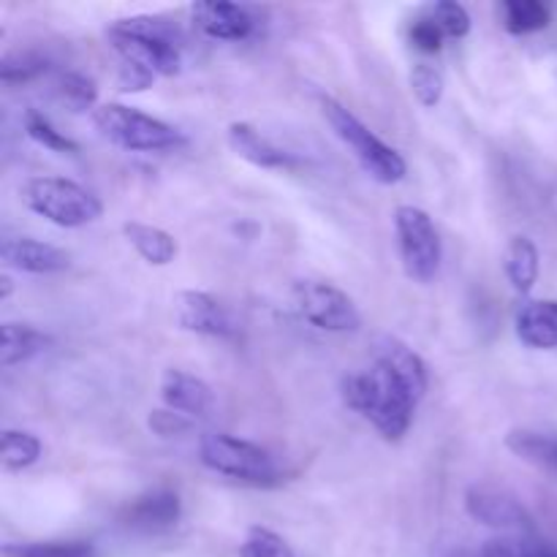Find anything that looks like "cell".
<instances>
[{
    "instance_id": "6da1fadb",
    "label": "cell",
    "mask_w": 557,
    "mask_h": 557,
    "mask_svg": "<svg viewBox=\"0 0 557 557\" xmlns=\"http://www.w3.org/2000/svg\"><path fill=\"white\" fill-rule=\"evenodd\" d=\"M343 403L351 411L362 413L379 430L381 438L389 444L403 441L419 406L408 386L379 362H373L362 373H351L343 379Z\"/></svg>"
},
{
    "instance_id": "7a4b0ae2",
    "label": "cell",
    "mask_w": 557,
    "mask_h": 557,
    "mask_svg": "<svg viewBox=\"0 0 557 557\" xmlns=\"http://www.w3.org/2000/svg\"><path fill=\"white\" fill-rule=\"evenodd\" d=\"M107 38L114 52L120 54V63L136 65L156 79L158 76H174L183 65L180 30L163 16H125V20L109 25Z\"/></svg>"
},
{
    "instance_id": "3957f363",
    "label": "cell",
    "mask_w": 557,
    "mask_h": 557,
    "mask_svg": "<svg viewBox=\"0 0 557 557\" xmlns=\"http://www.w3.org/2000/svg\"><path fill=\"white\" fill-rule=\"evenodd\" d=\"M321 112H324L326 123L332 125L337 139L354 152L359 166H362L375 183L395 185L406 177V158H403L395 147L386 145L381 136H375L351 109H346L341 101H335V98L324 96L321 98Z\"/></svg>"
},
{
    "instance_id": "277c9868",
    "label": "cell",
    "mask_w": 557,
    "mask_h": 557,
    "mask_svg": "<svg viewBox=\"0 0 557 557\" xmlns=\"http://www.w3.org/2000/svg\"><path fill=\"white\" fill-rule=\"evenodd\" d=\"M199 460L218 476H228L234 482L253 484V487H272L283 479L275 455H270L261 444L228 433L201 435Z\"/></svg>"
},
{
    "instance_id": "5b68a950",
    "label": "cell",
    "mask_w": 557,
    "mask_h": 557,
    "mask_svg": "<svg viewBox=\"0 0 557 557\" xmlns=\"http://www.w3.org/2000/svg\"><path fill=\"white\" fill-rule=\"evenodd\" d=\"M22 201L27 210L60 228L87 226L103 212L96 194L65 177H30L22 185Z\"/></svg>"
},
{
    "instance_id": "8992f818",
    "label": "cell",
    "mask_w": 557,
    "mask_h": 557,
    "mask_svg": "<svg viewBox=\"0 0 557 557\" xmlns=\"http://www.w3.org/2000/svg\"><path fill=\"white\" fill-rule=\"evenodd\" d=\"M92 123L114 147L128 152H158L183 145V134L174 125L125 103H101L92 112Z\"/></svg>"
},
{
    "instance_id": "52a82bcc",
    "label": "cell",
    "mask_w": 557,
    "mask_h": 557,
    "mask_svg": "<svg viewBox=\"0 0 557 557\" xmlns=\"http://www.w3.org/2000/svg\"><path fill=\"white\" fill-rule=\"evenodd\" d=\"M395 237L406 275L417 283L433 281L444 259V245L433 218L422 207L400 205L395 210Z\"/></svg>"
},
{
    "instance_id": "ba28073f",
    "label": "cell",
    "mask_w": 557,
    "mask_h": 557,
    "mask_svg": "<svg viewBox=\"0 0 557 557\" xmlns=\"http://www.w3.org/2000/svg\"><path fill=\"white\" fill-rule=\"evenodd\" d=\"M292 299L297 313L315 330L354 332L362 326V313L354 299L330 281H319V277L297 281L292 288Z\"/></svg>"
},
{
    "instance_id": "9c48e42d",
    "label": "cell",
    "mask_w": 557,
    "mask_h": 557,
    "mask_svg": "<svg viewBox=\"0 0 557 557\" xmlns=\"http://www.w3.org/2000/svg\"><path fill=\"white\" fill-rule=\"evenodd\" d=\"M466 511L471 520L504 531L506 536L533 531V520L522 500L498 484H471L466 493Z\"/></svg>"
},
{
    "instance_id": "30bf717a",
    "label": "cell",
    "mask_w": 557,
    "mask_h": 557,
    "mask_svg": "<svg viewBox=\"0 0 557 557\" xmlns=\"http://www.w3.org/2000/svg\"><path fill=\"white\" fill-rule=\"evenodd\" d=\"M174 319L183 332L201 337H234L237 335V321L232 310L218 297L196 288H185L174 297Z\"/></svg>"
},
{
    "instance_id": "8fae6325",
    "label": "cell",
    "mask_w": 557,
    "mask_h": 557,
    "mask_svg": "<svg viewBox=\"0 0 557 557\" xmlns=\"http://www.w3.org/2000/svg\"><path fill=\"white\" fill-rule=\"evenodd\" d=\"M183 504L174 490H150L120 511V525L134 533H161L180 522Z\"/></svg>"
},
{
    "instance_id": "7c38bea8",
    "label": "cell",
    "mask_w": 557,
    "mask_h": 557,
    "mask_svg": "<svg viewBox=\"0 0 557 557\" xmlns=\"http://www.w3.org/2000/svg\"><path fill=\"white\" fill-rule=\"evenodd\" d=\"M190 20L207 38H215V41H245L256 27L248 9L237 3H221V0L194 3Z\"/></svg>"
},
{
    "instance_id": "4fadbf2b",
    "label": "cell",
    "mask_w": 557,
    "mask_h": 557,
    "mask_svg": "<svg viewBox=\"0 0 557 557\" xmlns=\"http://www.w3.org/2000/svg\"><path fill=\"white\" fill-rule=\"evenodd\" d=\"M0 259L5 267L30 275H52L69 270L71 256L58 245L41 243L36 237H9L0 245Z\"/></svg>"
},
{
    "instance_id": "5bb4252c",
    "label": "cell",
    "mask_w": 557,
    "mask_h": 557,
    "mask_svg": "<svg viewBox=\"0 0 557 557\" xmlns=\"http://www.w3.org/2000/svg\"><path fill=\"white\" fill-rule=\"evenodd\" d=\"M161 400L169 411L183 413L185 419H199L215 408V395L210 384L185 370H166L161 375Z\"/></svg>"
},
{
    "instance_id": "9a60e30c",
    "label": "cell",
    "mask_w": 557,
    "mask_h": 557,
    "mask_svg": "<svg viewBox=\"0 0 557 557\" xmlns=\"http://www.w3.org/2000/svg\"><path fill=\"white\" fill-rule=\"evenodd\" d=\"M373 362L389 368L392 373L408 386V392H411L417 400H422V397L428 395V386H430L428 362H424V359L419 357L408 343H403L400 337H392V335L379 337L373 346Z\"/></svg>"
},
{
    "instance_id": "2e32d148",
    "label": "cell",
    "mask_w": 557,
    "mask_h": 557,
    "mask_svg": "<svg viewBox=\"0 0 557 557\" xmlns=\"http://www.w3.org/2000/svg\"><path fill=\"white\" fill-rule=\"evenodd\" d=\"M226 141L232 147V152L243 161H248L250 166L259 169H292L294 156L286 152L283 147H277L275 141L267 139L256 125L245 123V120H234L226 128Z\"/></svg>"
},
{
    "instance_id": "e0dca14e",
    "label": "cell",
    "mask_w": 557,
    "mask_h": 557,
    "mask_svg": "<svg viewBox=\"0 0 557 557\" xmlns=\"http://www.w3.org/2000/svg\"><path fill=\"white\" fill-rule=\"evenodd\" d=\"M517 337L536 351L557 348V299H533L517 313Z\"/></svg>"
},
{
    "instance_id": "ac0fdd59",
    "label": "cell",
    "mask_w": 557,
    "mask_h": 557,
    "mask_svg": "<svg viewBox=\"0 0 557 557\" xmlns=\"http://www.w3.org/2000/svg\"><path fill=\"white\" fill-rule=\"evenodd\" d=\"M123 237L134 245L136 253L152 267H166L177 259V239L172 237L169 232L163 228L150 226V223H141V221H128L123 223Z\"/></svg>"
},
{
    "instance_id": "d6986e66",
    "label": "cell",
    "mask_w": 557,
    "mask_h": 557,
    "mask_svg": "<svg viewBox=\"0 0 557 557\" xmlns=\"http://www.w3.org/2000/svg\"><path fill=\"white\" fill-rule=\"evenodd\" d=\"M506 449L520 457L528 466L557 476V438L555 435L539 433V430L517 428L506 435Z\"/></svg>"
},
{
    "instance_id": "ffe728a7",
    "label": "cell",
    "mask_w": 557,
    "mask_h": 557,
    "mask_svg": "<svg viewBox=\"0 0 557 557\" xmlns=\"http://www.w3.org/2000/svg\"><path fill=\"white\" fill-rule=\"evenodd\" d=\"M504 270L517 294L531 292L539 281V270H542L536 243L531 237H525V234L511 237L504 253Z\"/></svg>"
},
{
    "instance_id": "44dd1931",
    "label": "cell",
    "mask_w": 557,
    "mask_h": 557,
    "mask_svg": "<svg viewBox=\"0 0 557 557\" xmlns=\"http://www.w3.org/2000/svg\"><path fill=\"white\" fill-rule=\"evenodd\" d=\"M49 335H44L41 330L30 324H14V321H5L0 326V364L11 368V364H20L33 359L36 354L47 351Z\"/></svg>"
},
{
    "instance_id": "7402d4cb",
    "label": "cell",
    "mask_w": 557,
    "mask_h": 557,
    "mask_svg": "<svg viewBox=\"0 0 557 557\" xmlns=\"http://www.w3.org/2000/svg\"><path fill=\"white\" fill-rule=\"evenodd\" d=\"M553 14L539 0H504L500 3V22L511 36H528L549 25Z\"/></svg>"
},
{
    "instance_id": "603a6c76",
    "label": "cell",
    "mask_w": 557,
    "mask_h": 557,
    "mask_svg": "<svg viewBox=\"0 0 557 557\" xmlns=\"http://www.w3.org/2000/svg\"><path fill=\"white\" fill-rule=\"evenodd\" d=\"M41 457V441L25 430H3L0 435V466L5 471H25Z\"/></svg>"
},
{
    "instance_id": "cb8c5ba5",
    "label": "cell",
    "mask_w": 557,
    "mask_h": 557,
    "mask_svg": "<svg viewBox=\"0 0 557 557\" xmlns=\"http://www.w3.org/2000/svg\"><path fill=\"white\" fill-rule=\"evenodd\" d=\"M5 557H96L90 542H25L5 544Z\"/></svg>"
},
{
    "instance_id": "d4e9b609",
    "label": "cell",
    "mask_w": 557,
    "mask_h": 557,
    "mask_svg": "<svg viewBox=\"0 0 557 557\" xmlns=\"http://www.w3.org/2000/svg\"><path fill=\"white\" fill-rule=\"evenodd\" d=\"M424 16L444 33V38H466L471 33V14L462 3L455 0H441L424 9Z\"/></svg>"
},
{
    "instance_id": "484cf974",
    "label": "cell",
    "mask_w": 557,
    "mask_h": 557,
    "mask_svg": "<svg viewBox=\"0 0 557 557\" xmlns=\"http://www.w3.org/2000/svg\"><path fill=\"white\" fill-rule=\"evenodd\" d=\"M482 557H557V549L528 533H517V536H500L487 542Z\"/></svg>"
},
{
    "instance_id": "4316f807",
    "label": "cell",
    "mask_w": 557,
    "mask_h": 557,
    "mask_svg": "<svg viewBox=\"0 0 557 557\" xmlns=\"http://www.w3.org/2000/svg\"><path fill=\"white\" fill-rule=\"evenodd\" d=\"M22 123H25L27 136H30L33 141H38L41 147H47V150H52V152H76L79 150V145H76L74 139H69L63 131L54 128V125L49 123V117H44V114L36 112V109H27Z\"/></svg>"
},
{
    "instance_id": "83f0119b",
    "label": "cell",
    "mask_w": 557,
    "mask_h": 557,
    "mask_svg": "<svg viewBox=\"0 0 557 557\" xmlns=\"http://www.w3.org/2000/svg\"><path fill=\"white\" fill-rule=\"evenodd\" d=\"M239 557H297L283 536L270 528L253 525L239 544Z\"/></svg>"
},
{
    "instance_id": "f1b7e54d",
    "label": "cell",
    "mask_w": 557,
    "mask_h": 557,
    "mask_svg": "<svg viewBox=\"0 0 557 557\" xmlns=\"http://www.w3.org/2000/svg\"><path fill=\"white\" fill-rule=\"evenodd\" d=\"M60 101L65 103L74 112H85V109H92V103L98 101V87L90 76L79 74V71H69L63 74L58 85Z\"/></svg>"
},
{
    "instance_id": "f546056e",
    "label": "cell",
    "mask_w": 557,
    "mask_h": 557,
    "mask_svg": "<svg viewBox=\"0 0 557 557\" xmlns=\"http://www.w3.org/2000/svg\"><path fill=\"white\" fill-rule=\"evenodd\" d=\"M408 82H411L413 96H417V101L422 103V107L433 109L438 107L441 98H444V74H441L433 63L413 65Z\"/></svg>"
},
{
    "instance_id": "4dcf8cb0",
    "label": "cell",
    "mask_w": 557,
    "mask_h": 557,
    "mask_svg": "<svg viewBox=\"0 0 557 557\" xmlns=\"http://www.w3.org/2000/svg\"><path fill=\"white\" fill-rule=\"evenodd\" d=\"M47 71V58L36 52H20V54H5L0 63V79L5 85H20V82H30Z\"/></svg>"
},
{
    "instance_id": "1f68e13d",
    "label": "cell",
    "mask_w": 557,
    "mask_h": 557,
    "mask_svg": "<svg viewBox=\"0 0 557 557\" xmlns=\"http://www.w3.org/2000/svg\"><path fill=\"white\" fill-rule=\"evenodd\" d=\"M408 41H411V47L419 49L422 54H435L444 47V33L422 14L411 22V27H408Z\"/></svg>"
},
{
    "instance_id": "d6a6232c",
    "label": "cell",
    "mask_w": 557,
    "mask_h": 557,
    "mask_svg": "<svg viewBox=\"0 0 557 557\" xmlns=\"http://www.w3.org/2000/svg\"><path fill=\"white\" fill-rule=\"evenodd\" d=\"M147 428L161 435V438H172V435H183L185 430H190V419H185L183 413L169 411V408H156L147 417Z\"/></svg>"
},
{
    "instance_id": "836d02e7",
    "label": "cell",
    "mask_w": 557,
    "mask_h": 557,
    "mask_svg": "<svg viewBox=\"0 0 557 557\" xmlns=\"http://www.w3.org/2000/svg\"><path fill=\"white\" fill-rule=\"evenodd\" d=\"M156 82V76L147 74V71L136 69L131 63H120V74H117V87L123 92H141Z\"/></svg>"
},
{
    "instance_id": "e575fe53",
    "label": "cell",
    "mask_w": 557,
    "mask_h": 557,
    "mask_svg": "<svg viewBox=\"0 0 557 557\" xmlns=\"http://www.w3.org/2000/svg\"><path fill=\"white\" fill-rule=\"evenodd\" d=\"M11 292H14V283H11V277L0 275V299H9Z\"/></svg>"
}]
</instances>
